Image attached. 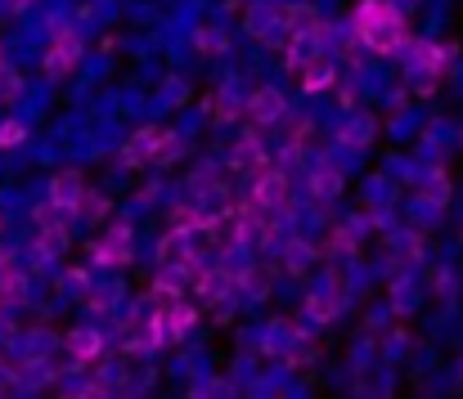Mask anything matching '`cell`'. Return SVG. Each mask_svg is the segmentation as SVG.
<instances>
[{"label":"cell","mask_w":463,"mask_h":399,"mask_svg":"<svg viewBox=\"0 0 463 399\" xmlns=\"http://www.w3.org/2000/svg\"><path fill=\"white\" fill-rule=\"evenodd\" d=\"M131 261V225H113L109 238L95 247V265H127Z\"/></svg>","instance_id":"obj_4"},{"label":"cell","mask_w":463,"mask_h":399,"mask_svg":"<svg viewBox=\"0 0 463 399\" xmlns=\"http://www.w3.org/2000/svg\"><path fill=\"white\" fill-rule=\"evenodd\" d=\"M77 54H81V36H77L72 27H63V32L54 36L50 54H45V72H50V77H63V72H72Z\"/></svg>","instance_id":"obj_2"},{"label":"cell","mask_w":463,"mask_h":399,"mask_svg":"<svg viewBox=\"0 0 463 399\" xmlns=\"http://www.w3.org/2000/svg\"><path fill=\"white\" fill-rule=\"evenodd\" d=\"M324 86H333V63L315 59V68H302V90L315 95V90H324Z\"/></svg>","instance_id":"obj_11"},{"label":"cell","mask_w":463,"mask_h":399,"mask_svg":"<svg viewBox=\"0 0 463 399\" xmlns=\"http://www.w3.org/2000/svg\"><path fill=\"white\" fill-rule=\"evenodd\" d=\"M157 144H162V131H136V139H127V148H122L127 166H149Z\"/></svg>","instance_id":"obj_7"},{"label":"cell","mask_w":463,"mask_h":399,"mask_svg":"<svg viewBox=\"0 0 463 399\" xmlns=\"http://www.w3.org/2000/svg\"><path fill=\"white\" fill-rule=\"evenodd\" d=\"M221 287H225V283H221V274H207V278H198V292H203V296H221Z\"/></svg>","instance_id":"obj_18"},{"label":"cell","mask_w":463,"mask_h":399,"mask_svg":"<svg viewBox=\"0 0 463 399\" xmlns=\"http://www.w3.org/2000/svg\"><path fill=\"white\" fill-rule=\"evenodd\" d=\"M68 350H72L77 359H99V350H104V337H99V332H90V328H77V332L68 337Z\"/></svg>","instance_id":"obj_10"},{"label":"cell","mask_w":463,"mask_h":399,"mask_svg":"<svg viewBox=\"0 0 463 399\" xmlns=\"http://www.w3.org/2000/svg\"><path fill=\"white\" fill-rule=\"evenodd\" d=\"M248 117H252L257 126L279 122V117H284V95H279V90H257L252 104H248Z\"/></svg>","instance_id":"obj_6"},{"label":"cell","mask_w":463,"mask_h":399,"mask_svg":"<svg viewBox=\"0 0 463 399\" xmlns=\"http://www.w3.org/2000/svg\"><path fill=\"white\" fill-rule=\"evenodd\" d=\"M81 193H86V184H81V171H59V175L50 180V202H54L59 211H77Z\"/></svg>","instance_id":"obj_5"},{"label":"cell","mask_w":463,"mask_h":399,"mask_svg":"<svg viewBox=\"0 0 463 399\" xmlns=\"http://www.w3.org/2000/svg\"><path fill=\"white\" fill-rule=\"evenodd\" d=\"M355 36L373 54H396L405 45V18L392 0H360L355 9Z\"/></svg>","instance_id":"obj_1"},{"label":"cell","mask_w":463,"mask_h":399,"mask_svg":"<svg viewBox=\"0 0 463 399\" xmlns=\"http://www.w3.org/2000/svg\"><path fill=\"white\" fill-rule=\"evenodd\" d=\"M459 377H463V368H459Z\"/></svg>","instance_id":"obj_20"},{"label":"cell","mask_w":463,"mask_h":399,"mask_svg":"<svg viewBox=\"0 0 463 399\" xmlns=\"http://www.w3.org/2000/svg\"><path fill=\"white\" fill-rule=\"evenodd\" d=\"M337 189H342V175H337L333 166H324V171H319V175L310 180V193H315V198H324V202H328V198H333Z\"/></svg>","instance_id":"obj_13"},{"label":"cell","mask_w":463,"mask_h":399,"mask_svg":"<svg viewBox=\"0 0 463 399\" xmlns=\"http://www.w3.org/2000/svg\"><path fill=\"white\" fill-rule=\"evenodd\" d=\"M252 207H261V211H284V207H288V180H284L279 171H266V175L257 180V189H252Z\"/></svg>","instance_id":"obj_3"},{"label":"cell","mask_w":463,"mask_h":399,"mask_svg":"<svg viewBox=\"0 0 463 399\" xmlns=\"http://www.w3.org/2000/svg\"><path fill=\"white\" fill-rule=\"evenodd\" d=\"M0 229H5V216H0Z\"/></svg>","instance_id":"obj_19"},{"label":"cell","mask_w":463,"mask_h":399,"mask_svg":"<svg viewBox=\"0 0 463 399\" xmlns=\"http://www.w3.org/2000/svg\"><path fill=\"white\" fill-rule=\"evenodd\" d=\"M414 63H419L423 72H441V68H446V50L432 45V41H423V45H414Z\"/></svg>","instance_id":"obj_12"},{"label":"cell","mask_w":463,"mask_h":399,"mask_svg":"<svg viewBox=\"0 0 463 399\" xmlns=\"http://www.w3.org/2000/svg\"><path fill=\"white\" fill-rule=\"evenodd\" d=\"M310 314L315 319H333L337 314V292H315L310 296Z\"/></svg>","instance_id":"obj_14"},{"label":"cell","mask_w":463,"mask_h":399,"mask_svg":"<svg viewBox=\"0 0 463 399\" xmlns=\"http://www.w3.org/2000/svg\"><path fill=\"white\" fill-rule=\"evenodd\" d=\"M77 211H86V220H99V216L109 211V202H104V198H86V193H81V202H77Z\"/></svg>","instance_id":"obj_17"},{"label":"cell","mask_w":463,"mask_h":399,"mask_svg":"<svg viewBox=\"0 0 463 399\" xmlns=\"http://www.w3.org/2000/svg\"><path fill=\"white\" fill-rule=\"evenodd\" d=\"M23 122H0V148H14V144H23Z\"/></svg>","instance_id":"obj_16"},{"label":"cell","mask_w":463,"mask_h":399,"mask_svg":"<svg viewBox=\"0 0 463 399\" xmlns=\"http://www.w3.org/2000/svg\"><path fill=\"white\" fill-rule=\"evenodd\" d=\"M194 310L189 305H180V301H171V310H162V323H166V337L171 341H184L189 337V328H194Z\"/></svg>","instance_id":"obj_9"},{"label":"cell","mask_w":463,"mask_h":399,"mask_svg":"<svg viewBox=\"0 0 463 399\" xmlns=\"http://www.w3.org/2000/svg\"><path fill=\"white\" fill-rule=\"evenodd\" d=\"M315 59H319V36H315V27H302L293 36V45H288V63L293 68H310Z\"/></svg>","instance_id":"obj_8"},{"label":"cell","mask_w":463,"mask_h":399,"mask_svg":"<svg viewBox=\"0 0 463 399\" xmlns=\"http://www.w3.org/2000/svg\"><path fill=\"white\" fill-rule=\"evenodd\" d=\"M18 90H23V81H18V72L0 63V104H9V99H18Z\"/></svg>","instance_id":"obj_15"}]
</instances>
